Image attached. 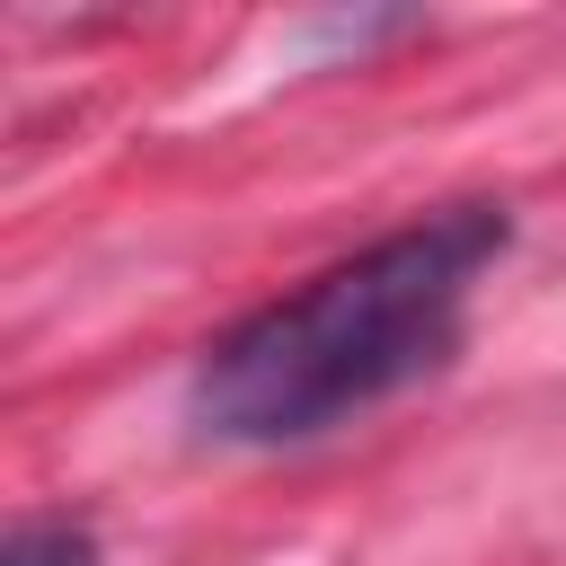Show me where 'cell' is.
<instances>
[{
	"label": "cell",
	"mask_w": 566,
	"mask_h": 566,
	"mask_svg": "<svg viewBox=\"0 0 566 566\" xmlns=\"http://www.w3.org/2000/svg\"><path fill=\"white\" fill-rule=\"evenodd\" d=\"M504 248H513L504 203H442L336 256L327 274H310L301 292L248 310L230 336L203 345L186 380L195 433L230 451H283L389 407L398 389L433 380L460 354L469 292Z\"/></svg>",
	"instance_id": "obj_1"
},
{
	"label": "cell",
	"mask_w": 566,
	"mask_h": 566,
	"mask_svg": "<svg viewBox=\"0 0 566 566\" xmlns=\"http://www.w3.org/2000/svg\"><path fill=\"white\" fill-rule=\"evenodd\" d=\"M0 566H97V531L71 513H18L0 539Z\"/></svg>",
	"instance_id": "obj_2"
}]
</instances>
